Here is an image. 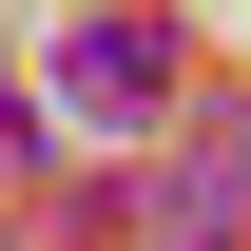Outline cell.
Here are the masks:
<instances>
[{
  "instance_id": "1",
  "label": "cell",
  "mask_w": 251,
  "mask_h": 251,
  "mask_svg": "<svg viewBox=\"0 0 251 251\" xmlns=\"http://www.w3.org/2000/svg\"><path fill=\"white\" fill-rule=\"evenodd\" d=\"M155 97H174V58H155V20H97V39H77V116H116V135H135Z\"/></svg>"
},
{
  "instance_id": "2",
  "label": "cell",
  "mask_w": 251,
  "mask_h": 251,
  "mask_svg": "<svg viewBox=\"0 0 251 251\" xmlns=\"http://www.w3.org/2000/svg\"><path fill=\"white\" fill-rule=\"evenodd\" d=\"M174 213H193V251H213V213H251V116H213V135L174 155Z\"/></svg>"
}]
</instances>
